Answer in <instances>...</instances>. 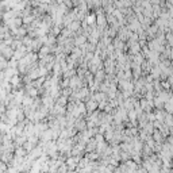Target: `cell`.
<instances>
[{
	"mask_svg": "<svg viewBox=\"0 0 173 173\" xmlns=\"http://www.w3.org/2000/svg\"><path fill=\"white\" fill-rule=\"evenodd\" d=\"M4 172H6V165L0 164V173H4Z\"/></svg>",
	"mask_w": 173,
	"mask_h": 173,
	"instance_id": "6da1fadb",
	"label": "cell"
}]
</instances>
